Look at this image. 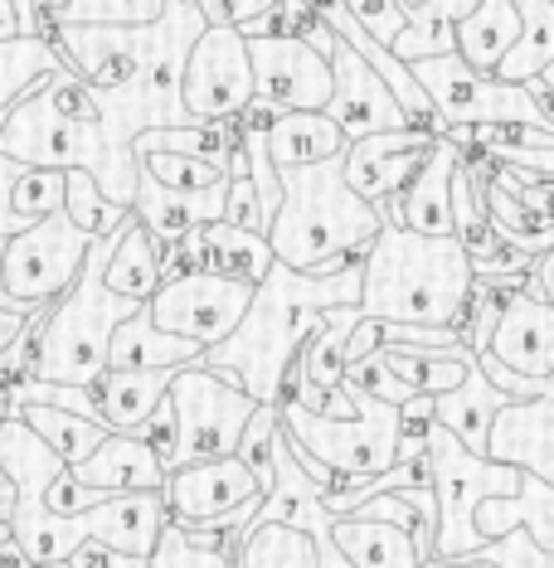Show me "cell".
Here are the masks:
<instances>
[{
	"instance_id": "f546056e",
	"label": "cell",
	"mask_w": 554,
	"mask_h": 568,
	"mask_svg": "<svg viewBox=\"0 0 554 568\" xmlns=\"http://www.w3.org/2000/svg\"><path fill=\"white\" fill-rule=\"evenodd\" d=\"M511 6L521 10V34L492 73L506 83H531L554 63V0H511Z\"/></svg>"
},
{
	"instance_id": "6da1fadb",
	"label": "cell",
	"mask_w": 554,
	"mask_h": 568,
	"mask_svg": "<svg viewBox=\"0 0 554 568\" xmlns=\"http://www.w3.org/2000/svg\"><path fill=\"white\" fill-rule=\"evenodd\" d=\"M360 302V263L341 273H298L288 263H273L253 282V296L243 306L239 326L204 351V365L239 379L243 394L258 404H278L288 365L298 359L306 335L321 326L331 306Z\"/></svg>"
},
{
	"instance_id": "9c48e42d",
	"label": "cell",
	"mask_w": 554,
	"mask_h": 568,
	"mask_svg": "<svg viewBox=\"0 0 554 568\" xmlns=\"http://www.w3.org/2000/svg\"><path fill=\"white\" fill-rule=\"evenodd\" d=\"M88 243H93V234H83V229L63 214V204L54 214L34 219L20 234L0 239V306L16 316L44 312V306L79 277Z\"/></svg>"
},
{
	"instance_id": "ba28073f",
	"label": "cell",
	"mask_w": 554,
	"mask_h": 568,
	"mask_svg": "<svg viewBox=\"0 0 554 568\" xmlns=\"http://www.w3.org/2000/svg\"><path fill=\"white\" fill-rule=\"evenodd\" d=\"M165 404L175 418V443L165 457V471L190 467V462H210V457H229L239 447L243 423L253 418L258 398L239 389V379L210 369L204 359H190L171 374L165 384Z\"/></svg>"
},
{
	"instance_id": "f6af8a7d",
	"label": "cell",
	"mask_w": 554,
	"mask_h": 568,
	"mask_svg": "<svg viewBox=\"0 0 554 568\" xmlns=\"http://www.w3.org/2000/svg\"><path fill=\"white\" fill-rule=\"evenodd\" d=\"M24 321H30V316H16V312H6V306H0V351H6V345H10V341H16V335H20V326H24Z\"/></svg>"
},
{
	"instance_id": "7402d4cb",
	"label": "cell",
	"mask_w": 554,
	"mask_h": 568,
	"mask_svg": "<svg viewBox=\"0 0 554 568\" xmlns=\"http://www.w3.org/2000/svg\"><path fill=\"white\" fill-rule=\"evenodd\" d=\"M506 404H515V398H511L506 389H496V384L482 374V365L472 359L457 389L433 394V423H443V428L453 433L467 452L486 457V433H492V418H496V413L506 408Z\"/></svg>"
},
{
	"instance_id": "7a4b0ae2",
	"label": "cell",
	"mask_w": 554,
	"mask_h": 568,
	"mask_svg": "<svg viewBox=\"0 0 554 568\" xmlns=\"http://www.w3.org/2000/svg\"><path fill=\"white\" fill-rule=\"evenodd\" d=\"M472 287V257L453 234H414L380 214V234L365 243V257H360L355 306L370 321L462 326Z\"/></svg>"
},
{
	"instance_id": "d6986e66",
	"label": "cell",
	"mask_w": 554,
	"mask_h": 568,
	"mask_svg": "<svg viewBox=\"0 0 554 568\" xmlns=\"http://www.w3.org/2000/svg\"><path fill=\"white\" fill-rule=\"evenodd\" d=\"M224 185H214V190H171V185H161L151 171H141L137 165L132 214L141 219V229L157 239V248H171V243L185 239L190 229L224 219Z\"/></svg>"
},
{
	"instance_id": "ab89813d",
	"label": "cell",
	"mask_w": 554,
	"mask_h": 568,
	"mask_svg": "<svg viewBox=\"0 0 554 568\" xmlns=\"http://www.w3.org/2000/svg\"><path fill=\"white\" fill-rule=\"evenodd\" d=\"M10 204H16V214L24 224L54 214L63 204V171H54V165H24L16 190H10Z\"/></svg>"
},
{
	"instance_id": "74e56055",
	"label": "cell",
	"mask_w": 554,
	"mask_h": 568,
	"mask_svg": "<svg viewBox=\"0 0 554 568\" xmlns=\"http://www.w3.org/2000/svg\"><path fill=\"white\" fill-rule=\"evenodd\" d=\"M278 404H258L253 408V418L243 423V433H239V447H234V457L258 476V486H273V443H278Z\"/></svg>"
},
{
	"instance_id": "8fae6325",
	"label": "cell",
	"mask_w": 554,
	"mask_h": 568,
	"mask_svg": "<svg viewBox=\"0 0 554 568\" xmlns=\"http://www.w3.org/2000/svg\"><path fill=\"white\" fill-rule=\"evenodd\" d=\"M161 500L175 525L210 529L214 545L234 559L243 545V520H249L253 506L263 500V486H258V476L229 452V457L190 462V467L165 471Z\"/></svg>"
},
{
	"instance_id": "7bdbcfd3",
	"label": "cell",
	"mask_w": 554,
	"mask_h": 568,
	"mask_svg": "<svg viewBox=\"0 0 554 568\" xmlns=\"http://www.w3.org/2000/svg\"><path fill=\"white\" fill-rule=\"evenodd\" d=\"M278 0H195V10L204 16V24H234V30H243L249 20L268 16Z\"/></svg>"
},
{
	"instance_id": "d4e9b609",
	"label": "cell",
	"mask_w": 554,
	"mask_h": 568,
	"mask_svg": "<svg viewBox=\"0 0 554 568\" xmlns=\"http://www.w3.org/2000/svg\"><path fill=\"white\" fill-rule=\"evenodd\" d=\"M102 282H108L118 296H132V302H147V296L161 287V248H157V239L141 229L137 214H127L122 224L112 229Z\"/></svg>"
},
{
	"instance_id": "44dd1931",
	"label": "cell",
	"mask_w": 554,
	"mask_h": 568,
	"mask_svg": "<svg viewBox=\"0 0 554 568\" xmlns=\"http://www.w3.org/2000/svg\"><path fill=\"white\" fill-rule=\"evenodd\" d=\"M175 369L180 365H151V369L108 365L93 384H88V394H93V404H98V418L108 423L112 433H137L141 423H147V413L165 398V384H171Z\"/></svg>"
},
{
	"instance_id": "c3c4849f",
	"label": "cell",
	"mask_w": 554,
	"mask_h": 568,
	"mask_svg": "<svg viewBox=\"0 0 554 568\" xmlns=\"http://www.w3.org/2000/svg\"><path fill=\"white\" fill-rule=\"evenodd\" d=\"M394 6H399V10H414V6H423V0H394Z\"/></svg>"
},
{
	"instance_id": "7dc6e473",
	"label": "cell",
	"mask_w": 554,
	"mask_h": 568,
	"mask_svg": "<svg viewBox=\"0 0 554 568\" xmlns=\"http://www.w3.org/2000/svg\"><path fill=\"white\" fill-rule=\"evenodd\" d=\"M453 568H496V564L482 559V554H467V559H453Z\"/></svg>"
},
{
	"instance_id": "ac0fdd59",
	"label": "cell",
	"mask_w": 554,
	"mask_h": 568,
	"mask_svg": "<svg viewBox=\"0 0 554 568\" xmlns=\"http://www.w3.org/2000/svg\"><path fill=\"white\" fill-rule=\"evenodd\" d=\"M462 161V146L447 136H437L429 146V156L414 171L399 195L380 200V214L394 219L399 229H414V234H453V171Z\"/></svg>"
},
{
	"instance_id": "f907efd6",
	"label": "cell",
	"mask_w": 554,
	"mask_h": 568,
	"mask_svg": "<svg viewBox=\"0 0 554 568\" xmlns=\"http://www.w3.org/2000/svg\"><path fill=\"white\" fill-rule=\"evenodd\" d=\"M0 122H6V108H0Z\"/></svg>"
},
{
	"instance_id": "b9f144b4",
	"label": "cell",
	"mask_w": 554,
	"mask_h": 568,
	"mask_svg": "<svg viewBox=\"0 0 554 568\" xmlns=\"http://www.w3.org/2000/svg\"><path fill=\"white\" fill-rule=\"evenodd\" d=\"M341 6L351 10V16L365 24V30L375 34L380 44H390V40H394V30L404 24V10H399L394 0H341Z\"/></svg>"
},
{
	"instance_id": "3957f363",
	"label": "cell",
	"mask_w": 554,
	"mask_h": 568,
	"mask_svg": "<svg viewBox=\"0 0 554 568\" xmlns=\"http://www.w3.org/2000/svg\"><path fill=\"white\" fill-rule=\"evenodd\" d=\"M282 200L268 219L273 257L298 273H341L365 257L380 234V204L355 195L341 175V156L312 165H278Z\"/></svg>"
},
{
	"instance_id": "52a82bcc",
	"label": "cell",
	"mask_w": 554,
	"mask_h": 568,
	"mask_svg": "<svg viewBox=\"0 0 554 568\" xmlns=\"http://www.w3.org/2000/svg\"><path fill=\"white\" fill-rule=\"evenodd\" d=\"M341 394L351 398L355 418H326V413L302 408L298 398H278V423L298 447H306L316 462L355 476H380L399 457V404L355 389L341 379Z\"/></svg>"
},
{
	"instance_id": "f35d334b",
	"label": "cell",
	"mask_w": 554,
	"mask_h": 568,
	"mask_svg": "<svg viewBox=\"0 0 554 568\" xmlns=\"http://www.w3.org/2000/svg\"><path fill=\"white\" fill-rule=\"evenodd\" d=\"M141 171H151L161 180V185H171V190H214V185H224V171L210 161H195V156H180V151H141L137 156Z\"/></svg>"
},
{
	"instance_id": "836d02e7",
	"label": "cell",
	"mask_w": 554,
	"mask_h": 568,
	"mask_svg": "<svg viewBox=\"0 0 554 568\" xmlns=\"http://www.w3.org/2000/svg\"><path fill=\"white\" fill-rule=\"evenodd\" d=\"M234 568H316L312 539L288 525H258L243 535Z\"/></svg>"
},
{
	"instance_id": "d590c367",
	"label": "cell",
	"mask_w": 554,
	"mask_h": 568,
	"mask_svg": "<svg viewBox=\"0 0 554 568\" xmlns=\"http://www.w3.org/2000/svg\"><path fill=\"white\" fill-rule=\"evenodd\" d=\"M147 568H234V559L214 545V535L204 539L200 529L165 520L157 545H151V554H147Z\"/></svg>"
},
{
	"instance_id": "5bb4252c",
	"label": "cell",
	"mask_w": 554,
	"mask_h": 568,
	"mask_svg": "<svg viewBox=\"0 0 554 568\" xmlns=\"http://www.w3.org/2000/svg\"><path fill=\"white\" fill-rule=\"evenodd\" d=\"M302 40H312L321 54H326V63H331L326 118L341 126L345 141L370 136V132H394V126H409V112L399 108V98L390 93V83H384L380 73L341 40L336 30H326L321 16H316V24L302 34Z\"/></svg>"
},
{
	"instance_id": "4fadbf2b",
	"label": "cell",
	"mask_w": 554,
	"mask_h": 568,
	"mask_svg": "<svg viewBox=\"0 0 554 568\" xmlns=\"http://www.w3.org/2000/svg\"><path fill=\"white\" fill-rule=\"evenodd\" d=\"M249 296H253L249 282L195 267V273L161 277V287L147 296V316L157 331L185 335V341H200L204 351H210L214 341H224V335L239 326Z\"/></svg>"
},
{
	"instance_id": "30bf717a",
	"label": "cell",
	"mask_w": 554,
	"mask_h": 568,
	"mask_svg": "<svg viewBox=\"0 0 554 568\" xmlns=\"http://www.w3.org/2000/svg\"><path fill=\"white\" fill-rule=\"evenodd\" d=\"M419 88L429 93L433 112L443 126H476V122H531L554 132V112L545 108V98L531 83H506L496 73H476L472 63L453 54H433V59H414Z\"/></svg>"
},
{
	"instance_id": "83f0119b",
	"label": "cell",
	"mask_w": 554,
	"mask_h": 568,
	"mask_svg": "<svg viewBox=\"0 0 554 568\" xmlns=\"http://www.w3.org/2000/svg\"><path fill=\"white\" fill-rule=\"evenodd\" d=\"M268 161L278 165H312V161H326V156H341L345 151V132L326 112H278L268 122Z\"/></svg>"
},
{
	"instance_id": "5b68a950",
	"label": "cell",
	"mask_w": 554,
	"mask_h": 568,
	"mask_svg": "<svg viewBox=\"0 0 554 568\" xmlns=\"http://www.w3.org/2000/svg\"><path fill=\"white\" fill-rule=\"evenodd\" d=\"M0 151L16 156L20 165H54V171L83 165L98 180L102 165H108V146H102L93 88L73 69H59L49 79H40L30 93L6 108Z\"/></svg>"
},
{
	"instance_id": "2e32d148",
	"label": "cell",
	"mask_w": 554,
	"mask_h": 568,
	"mask_svg": "<svg viewBox=\"0 0 554 568\" xmlns=\"http://www.w3.org/2000/svg\"><path fill=\"white\" fill-rule=\"evenodd\" d=\"M433 141H437V132H429V126H394V132L355 136V141H345V151H341V175L355 195L380 204L414 180Z\"/></svg>"
},
{
	"instance_id": "4dcf8cb0",
	"label": "cell",
	"mask_w": 554,
	"mask_h": 568,
	"mask_svg": "<svg viewBox=\"0 0 554 568\" xmlns=\"http://www.w3.org/2000/svg\"><path fill=\"white\" fill-rule=\"evenodd\" d=\"M476 0H423V6L404 10V24L394 30L390 54L414 63V59H433V54H453V24L467 16Z\"/></svg>"
},
{
	"instance_id": "cb8c5ba5",
	"label": "cell",
	"mask_w": 554,
	"mask_h": 568,
	"mask_svg": "<svg viewBox=\"0 0 554 568\" xmlns=\"http://www.w3.org/2000/svg\"><path fill=\"white\" fill-rule=\"evenodd\" d=\"M190 359H204V345L185 341V335H171V331H157L147 316V302H141L132 316H122L118 331H112V341H108V365H118V369L190 365Z\"/></svg>"
},
{
	"instance_id": "f1b7e54d",
	"label": "cell",
	"mask_w": 554,
	"mask_h": 568,
	"mask_svg": "<svg viewBox=\"0 0 554 568\" xmlns=\"http://www.w3.org/2000/svg\"><path fill=\"white\" fill-rule=\"evenodd\" d=\"M200 248H204V267H210V273L249 282V287L278 263L268 234H258V229H239V224H229V219H214V224L200 229Z\"/></svg>"
},
{
	"instance_id": "1f68e13d",
	"label": "cell",
	"mask_w": 554,
	"mask_h": 568,
	"mask_svg": "<svg viewBox=\"0 0 554 568\" xmlns=\"http://www.w3.org/2000/svg\"><path fill=\"white\" fill-rule=\"evenodd\" d=\"M69 69L59 54V44L49 34H10L0 40V108H10L16 98H24L40 79Z\"/></svg>"
},
{
	"instance_id": "e0dca14e",
	"label": "cell",
	"mask_w": 554,
	"mask_h": 568,
	"mask_svg": "<svg viewBox=\"0 0 554 568\" xmlns=\"http://www.w3.org/2000/svg\"><path fill=\"white\" fill-rule=\"evenodd\" d=\"M492 359L525 379H550L554 374V302L545 292H511L501 296L492 335L482 345Z\"/></svg>"
},
{
	"instance_id": "4316f807",
	"label": "cell",
	"mask_w": 554,
	"mask_h": 568,
	"mask_svg": "<svg viewBox=\"0 0 554 568\" xmlns=\"http://www.w3.org/2000/svg\"><path fill=\"white\" fill-rule=\"evenodd\" d=\"M521 34V10L511 0H476V6L453 24V49L462 63H472L476 73H492L501 54Z\"/></svg>"
},
{
	"instance_id": "e575fe53",
	"label": "cell",
	"mask_w": 554,
	"mask_h": 568,
	"mask_svg": "<svg viewBox=\"0 0 554 568\" xmlns=\"http://www.w3.org/2000/svg\"><path fill=\"white\" fill-rule=\"evenodd\" d=\"M63 214H69L83 234L98 239V234H112L132 210H122V204H112L108 195H102L98 180L88 175L83 165H69V171H63Z\"/></svg>"
},
{
	"instance_id": "ee69618b",
	"label": "cell",
	"mask_w": 554,
	"mask_h": 568,
	"mask_svg": "<svg viewBox=\"0 0 554 568\" xmlns=\"http://www.w3.org/2000/svg\"><path fill=\"white\" fill-rule=\"evenodd\" d=\"M24 165L16 156H6L0 151V239H10V234H20V229H30L24 219L16 214V204H10V190H16V180H20Z\"/></svg>"
},
{
	"instance_id": "277c9868",
	"label": "cell",
	"mask_w": 554,
	"mask_h": 568,
	"mask_svg": "<svg viewBox=\"0 0 554 568\" xmlns=\"http://www.w3.org/2000/svg\"><path fill=\"white\" fill-rule=\"evenodd\" d=\"M112 234H98L88 243V257L79 277L63 287L40 316V345H34V379L54 384H93L108 369V341L122 316H132L141 302L118 296L102 282V263H108Z\"/></svg>"
},
{
	"instance_id": "603a6c76",
	"label": "cell",
	"mask_w": 554,
	"mask_h": 568,
	"mask_svg": "<svg viewBox=\"0 0 554 568\" xmlns=\"http://www.w3.org/2000/svg\"><path fill=\"white\" fill-rule=\"evenodd\" d=\"M331 539L351 568H423V549L404 525L380 515H336Z\"/></svg>"
},
{
	"instance_id": "ffe728a7",
	"label": "cell",
	"mask_w": 554,
	"mask_h": 568,
	"mask_svg": "<svg viewBox=\"0 0 554 568\" xmlns=\"http://www.w3.org/2000/svg\"><path fill=\"white\" fill-rule=\"evenodd\" d=\"M69 476L93 490L118 496V490H161L165 467H161L157 447L141 433H108L83 462H73Z\"/></svg>"
},
{
	"instance_id": "8992f818",
	"label": "cell",
	"mask_w": 554,
	"mask_h": 568,
	"mask_svg": "<svg viewBox=\"0 0 554 568\" xmlns=\"http://www.w3.org/2000/svg\"><path fill=\"white\" fill-rule=\"evenodd\" d=\"M429 486H433V559H467V554L492 549L482 535H476L472 515L482 500H506L521 490L525 471L511 467V462L496 457H476L457 443L443 423H429Z\"/></svg>"
},
{
	"instance_id": "60d3db41",
	"label": "cell",
	"mask_w": 554,
	"mask_h": 568,
	"mask_svg": "<svg viewBox=\"0 0 554 568\" xmlns=\"http://www.w3.org/2000/svg\"><path fill=\"white\" fill-rule=\"evenodd\" d=\"M224 219L239 229H258V234H268V214L263 204H258V190L249 175H229L224 185Z\"/></svg>"
},
{
	"instance_id": "484cf974",
	"label": "cell",
	"mask_w": 554,
	"mask_h": 568,
	"mask_svg": "<svg viewBox=\"0 0 554 568\" xmlns=\"http://www.w3.org/2000/svg\"><path fill=\"white\" fill-rule=\"evenodd\" d=\"M531 520L540 549L554 554V486H545L540 476H531V481H521V490L506 500H482L472 515L476 535L486 539V545H496V539H506L515 525Z\"/></svg>"
},
{
	"instance_id": "7c38bea8",
	"label": "cell",
	"mask_w": 554,
	"mask_h": 568,
	"mask_svg": "<svg viewBox=\"0 0 554 568\" xmlns=\"http://www.w3.org/2000/svg\"><path fill=\"white\" fill-rule=\"evenodd\" d=\"M253 98L249 40L234 24H204L180 69V108L195 122L239 118L243 102Z\"/></svg>"
},
{
	"instance_id": "8d00e7d4",
	"label": "cell",
	"mask_w": 554,
	"mask_h": 568,
	"mask_svg": "<svg viewBox=\"0 0 554 568\" xmlns=\"http://www.w3.org/2000/svg\"><path fill=\"white\" fill-rule=\"evenodd\" d=\"M165 0H63L54 24H151Z\"/></svg>"
},
{
	"instance_id": "d6a6232c",
	"label": "cell",
	"mask_w": 554,
	"mask_h": 568,
	"mask_svg": "<svg viewBox=\"0 0 554 568\" xmlns=\"http://www.w3.org/2000/svg\"><path fill=\"white\" fill-rule=\"evenodd\" d=\"M10 413H20V418L30 423V428L40 433L44 443L59 452V462H63V467H73V462H83L88 452H93V447L102 443V437L112 433L108 423L83 418V413H69V408H54V404H24V408H10Z\"/></svg>"
},
{
	"instance_id": "681fc988",
	"label": "cell",
	"mask_w": 554,
	"mask_h": 568,
	"mask_svg": "<svg viewBox=\"0 0 554 568\" xmlns=\"http://www.w3.org/2000/svg\"><path fill=\"white\" fill-rule=\"evenodd\" d=\"M6 539H10V525H6V520H0V545H6Z\"/></svg>"
},
{
	"instance_id": "9a60e30c",
	"label": "cell",
	"mask_w": 554,
	"mask_h": 568,
	"mask_svg": "<svg viewBox=\"0 0 554 568\" xmlns=\"http://www.w3.org/2000/svg\"><path fill=\"white\" fill-rule=\"evenodd\" d=\"M249 40L253 98L278 112H326L331 63L302 34H243Z\"/></svg>"
},
{
	"instance_id": "bcb514c9",
	"label": "cell",
	"mask_w": 554,
	"mask_h": 568,
	"mask_svg": "<svg viewBox=\"0 0 554 568\" xmlns=\"http://www.w3.org/2000/svg\"><path fill=\"white\" fill-rule=\"evenodd\" d=\"M10 510H16V486H10L6 467H0V520H6V525H10Z\"/></svg>"
}]
</instances>
